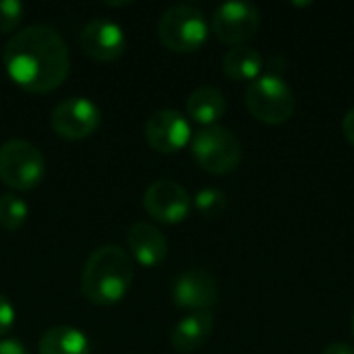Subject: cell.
Segmentation results:
<instances>
[{
    "label": "cell",
    "instance_id": "1",
    "mask_svg": "<svg viewBox=\"0 0 354 354\" xmlns=\"http://www.w3.org/2000/svg\"><path fill=\"white\" fill-rule=\"evenodd\" d=\"M2 62L12 83L29 93L58 89L71 71L66 41L50 25H31L17 31L4 46Z\"/></svg>",
    "mask_w": 354,
    "mask_h": 354
},
{
    "label": "cell",
    "instance_id": "2",
    "mask_svg": "<svg viewBox=\"0 0 354 354\" xmlns=\"http://www.w3.org/2000/svg\"><path fill=\"white\" fill-rule=\"evenodd\" d=\"M133 280L135 268L131 255L116 245H104L85 261L81 274V292L89 303L110 307L129 295Z\"/></svg>",
    "mask_w": 354,
    "mask_h": 354
},
{
    "label": "cell",
    "instance_id": "3",
    "mask_svg": "<svg viewBox=\"0 0 354 354\" xmlns=\"http://www.w3.org/2000/svg\"><path fill=\"white\" fill-rule=\"evenodd\" d=\"M158 37L164 48L189 54L207 39V21L203 10L193 4H172L158 19Z\"/></svg>",
    "mask_w": 354,
    "mask_h": 354
},
{
    "label": "cell",
    "instance_id": "4",
    "mask_svg": "<svg viewBox=\"0 0 354 354\" xmlns=\"http://www.w3.org/2000/svg\"><path fill=\"white\" fill-rule=\"evenodd\" d=\"M191 151L195 162L209 174H228L236 170L243 158L239 137L222 124L203 127L191 137Z\"/></svg>",
    "mask_w": 354,
    "mask_h": 354
},
{
    "label": "cell",
    "instance_id": "5",
    "mask_svg": "<svg viewBox=\"0 0 354 354\" xmlns=\"http://www.w3.org/2000/svg\"><path fill=\"white\" fill-rule=\"evenodd\" d=\"M46 178L44 153L25 139H8L0 145V180L17 191H31Z\"/></svg>",
    "mask_w": 354,
    "mask_h": 354
},
{
    "label": "cell",
    "instance_id": "6",
    "mask_svg": "<svg viewBox=\"0 0 354 354\" xmlns=\"http://www.w3.org/2000/svg\"><path fill=\"white\" fill-rule=\"evenodd\" d=\"M245 104L255 118L268 124H282L290 120L297 106L290 85L280 75L270 73L259 75L249 83L245 91Z\"/></svg>",
    "mask_w": 354,
    "mask_h": 354
},
{
    "label": "cell",
    "instance_id": "7",
    "mask_svg": "<svg viewBox=\"0 0 354 354\" xmlns=\"http://www.w3.org/2000/svg\"><path fill=\"white\" fill-rule=\"evenodd\" d=\"M50 124L60 139L81 141L97 131L102 124V110L89 97H66L54 106Z\"/></svg>",
    "mask_w": 354,
    "mask_h": 354
},
{
    "label": "cell",
    "instance_id": "8",
    "mask_svg": "<svg viewBox=\"0 0 354 354\" xmlns=\"http://www.w3.org/2000/svg\"><path fill=\"white\" fill-rule=\"evenodd\" d=\"M261 25V12L253 2L230 0L222 2L212 15V29L220 41L232 46H245Z\"/></svg>",
    "mask_w": 354,
    "mask_h": 354
},
{
    "label": "cell",
    "instance_id": "9",
    "mask_svg": "<svg viewBox=\"0 0 354 354\" xmlns=\"http://www.w3.org/2000/svg\"><path fill=\"white\" fill-rule=\"evenodd\" d=\"M191 205L193 201L187 189L170 178H160L151 183L143 193L145 212L162 224H178L187 220Z\"/></svg>",
    "mask_w": 354,
    "mask_h": 354
},
{
    "label": "cell",
    "instance_id": "10",
    "mask_svg": "<svg viewBox=\"0 0 354 354\" xmlns=\"http://www.w3.org/2000/svg\"><path fill=\"white\" fill-rule=\"evenodd\" d=\"M79 44L85 56L95 62H114L127 50L124 29L110 19H91L79 33Z\"/></svg>",
    "mask_w": 354,
    "mask_h": 354
},
{
    "label": "cell",
    "instance_id": "11",
    "mask_svg": "<svg viewBox=\"0 0 354 354\" xmlns=\"http://www.w3.org/2000/svg\"><path fill=\"white\" fill-rule=\"evenodd\" d=\"M145 141L151 149L160 153H176L191 141V124L189 120L170 108L156 110L143 127Z\"/></svg>",
    "mask_w": 354,
    "mask_h": 354
},
{
    "label": "cell",
    "instance_id": "12",
    "mask_svg": "<svg viewBox=\"0 0 354 354\" xmlns=\"http://www.w3.org/2000/svg\"><path fill=\"white\" fill-rule=\"evenodd\" d=\"M172 301L176 307L191 311H209L218 301V280L203 268L183 272L172 284Z\"/></svg>",
    "mask_w": 354,
    "mask_h": 354
},
{
    "label": "cell",
    "instance_id": "13",
    "mask_svg": "<svg viewBox=\"0 0 354 354\" xmlns=\"http://www.w3.org/2000/svg\"><path fill=\"white\" fill-rule=\"evenodd\" d=\"M127 247L133 259L143 268H158L168 257V239L147 222H137L129 228Z\"/></svg>",
    "mask_w": 354,
    "mask_h": 354
},
{
    "label": "cell",
    "instance_id": "14",
    "mask_svg": "<svg viewBox=\"0 0 354 354\" xmlns=\"http://www.w3.org/2000/svg\"><path fill=\"white\" fill-rule=\"evenodd\" d=\"M214 313L212 311H193L191 315L183 317L172 334H170V342L172 348L176 353L189 354L199 351L205 346V342L212 338L214 332Z\"/></svg>",
    "mask_w": 354,
    "mask_h": 354
},
{
    "label": "cell",
    "instance_id": "15",
    "mask_svg": "<svg viewBox=\"0 0 354 354\" xmlns=\"http://www.w3.org/2000/svg\"><path fill=\"white\" fill-rule=\"evenodd\" d=\"M226 95L214 85H201L187 97V114L203 127L216 124L226 114Z\"/></svg>",
    "mask_w": 354,
    "mask_h": 354
},
{
    "label": "cell",
    "instance_id": "16",
    "mask_svg": "<svg viewBox=\"0 0 354 354\" xmlns=\"http://www.w3.org/2000/svg\"><path fill=\"white\" fill-rule=\"evenodd\" d=\"M39 354H91L89 338L71 326H56L44 332L37 344Z\"/></svg>",
    "mask_w": 354,
    "mask_h": 354
},
{
    "label": "cell",
    "instance_id": "17",
    "mask_svg": "<svg viewBox=\"0 0 354 354\" xmlns=\"http://www.w3.org/2000/svg\"><path fill=\"white\" fill-rule=\"evenodd\" d=\"M222 71L234 81H255L263 71V56L251 46H232L222 58Z\"/></svg>",
    "mask_w": 354,
    "mask_h": 354
},
{
    "label": "cell",
    "instance_id": "18",
    "mask_svg": "<svg viewBox=\"0 0 354 354\" xmlns=\"http://www.w3.org/2000/svg\"><path fill=\"white\" fill-rule=\"evenodd\" d=\"M27 216L29 207L21 197L12 193L0 195V228H4L6 232H17L27 222Z\"/></svg>",
    "mask_w": 354,
    "mask_h": 354
},
{
    "label": "cell",
    "instance_id": "19",
    "mask_svg": "<svg viewBox=\"0 0 354 354\" xmlns=\"http://www.w3.org/2000/svg\"><path fill=\"white\" fill-rule=\"evenodd\" d=\"M197 212L205 218H218L226 212L228 207V197L224 191L216 189V187H207V189H201L195 199H193Z\"/></svg>",
    "mask_w": 354,
    "mask_h": 354
},
{
    "label": "cell",
    "instance_id": "20",
    "mask_svg": "<svg viewBox=\"0 0 354 354\" xmlns=\"http://www.w3.org/2000/svg\"><path fill=\"white\" fill-rule=\"evenodd\" d=\"M25 15V6L19 0H0V33H12Z\"/></svg>",
    "mask_w": 354,
    "mask_h": 354
},
{
    "label": "cell",
    "instance_id": "21",
    "mask_svg": "<svg viewBox=\"0 0 354 354\" xmlns=\"http://www.w3.org/2000/svg\"><path fill=\"white\" fill-rule=\"evenodd\" d=\"M12 326H15V307L4 295H0V338L6 336L12 330Z\"/></svg>",
    "mask_w": 354,
    "mask_h": 354
},
{
    "label": "cell",
    "instance_id": "22",
    "mask_svg": "<svg viewBox=\"0 0 354 354\" xmlns=\"http://www.w3.org/2000/svg\"><path fill=\"white\" fill-rule=\"evenodd\" d=\"M0 354H31L27 351V346L15 338H4L0 340Z\"/></svg>",
    "mask_w": 354,
    "mask_h": 354
},
{
    "label": "cell",
    "instance_id": "23",
    "mask_svg": "<svg viewBox=\"0 0 354 354\" xmlns=\"http://www.w3.org/2000/svg\"><path fill=\"white\" fill-rule=\"evenodd\" d=\"M342 131H344L346 139L354 145V108H351V110L344 114V118H342Z\"/></svg>",
    "mask_w": 354,
    "mask_h": 354
},
{
    "label": "cell",
    "instance_id": "24",
    "mask_svg": "<svg viewBox=\"0 0 354 354\" xmlns=\"http://www.w3.org/2000/svg\"><path fill=\"white\" fill-rule=\"evenodd\" d=\"M322 354H354V346L348 342H332Z\"/></svg>",
    "mask_w": 354,
    "mask_h": 354
},
{
    "label": "cell",
    "instance_id": "25",
    "mask_svg": "<svg viewBox=\"0 0 354 354\" xmlns=\"http://www.w3.org/2000/svg\"><path fill=\"white\" fill-rule=\"evenodd\" d=\"M351 328H353V336H354V313H353V322H351Z\"/></svg>",
    "mask_w": 354,
    "mask_h": 354
}]
</instances>
